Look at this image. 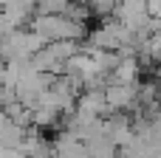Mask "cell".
I'll list each match as a JSON object with an SVG mask.
<instances>
[{
  "instance_id": "7a4b0ae2",
  "label": "cell",
  "mask_w": 161,
  "mask_h": 158,
  "mask_svg": "<svg viewBox=\"0 0 161 158\" xmlns=\"http://www.w3.org/2000/svg\"><path fill=\"white\" fill-rule=\"evenodd\" d=\"M82 48L76 40H59V42H45V48L40 54L31 57V65L37 71H45V74H54L59 76L65 71V65L71 62V57H76Z\"/></svg>"
},
{
  "instance_id": "5b68a950",
  "label": "cell",
  "mask_w": 161,
  "mask_h": 158,
  "mask_svg": "<svg viewBox=\"0 0 161 158\" xmlns=\"http://www.w3.org/2000/svg\"><path fill=\"white\" fill-rule=\"evenodd\" d=\"M23 139H25V127H20L6 110H0V147L20 150Z\"/></svg>"
},
{
  "instance_id": "8992f818",
  "label": "cell",
  "mask_w": 161,
  "mask_h": 158,
  "mask_svg": "<svg viewBox=\"0 0 161 158\" xmlns=\"http://www.w3.org/2000/svg\"><path fill=\"white\" fill-rule=\"evenodd\" d=\"M105 133H108V139H110L116 147H127V144L133 141V130H130V122H127L122 113H116V116H110V119L105 122Z\"/></svg>"
},
{
  "instance_id": "6da1fadb",
  "label": "cell",
  "mask_w": 161,
  "mask_h": 158,
  "mask_svg": "<svg viewBox=\"0 0 161 158\" xmlns=\"http://www.w3.org/2000/svg\"><path fill=\"white\" fill-rule=\"evenodd\" d=\"M31 31H37L45 42L79 40L85 34V23H76L68 14H34L31 17Z\"/></svg>"
},
{
  "instance_id": "3957f363",
  "label": "cell",
  "mask_w": 161,
  "mask_h": 158,
  "mask_svg": "<svg viewBox=\"0 0 161 158\" xmlns=\"http://www.w3.org/2000/svg\"><path fill=\"white\" fill-rule=\"evenodd\" d=\"M45 48V40L37 34V31H25V28H17L8 40H3V57L6 62L8 59H31L34 54H40Z\"/></svg>"
},
{
  "instance_id": "ba28073f",
  "label": "cell",
  "mask_w": 161,
  "mask_h": 158,
  "mask_svg": "<svg viewBox=\"0 0 161 158\" xmlns=\"http://www.w3.org/2000/svg\"><path fill=\"white\" fill-rule=\"evenodd\" d=\"M116 3H119V0H85V6H88L93 14H99V17H110V14L116 11Z\"/></svg>"
},
{
  "instance_id": "277c9868",
  "label": "cell",
  "mask_w": 161,
  "mask_h": 158,
  "mask_svg": "<svg viewBox=\"0 0 161 158\" xmlns=\"http://www.w3.org/2000/svg\"><path fill=\"white\" fill-rule=\"evenodd\" d=\"M105 99H108V110L113 113H127L133 107H139V82L133 85H105Z\"/></svg>"
},
{
  "instance_id": "52a82bcc",
  "label": "cell",
  "mask_w": 161,
  "mask_h": 158,
  "mask_svg": "<svg viewBox=\"0 0 161 158\" xmlns=\"http://www.w3.org/2000/svg\"><path fill=\"white\" fill-rule=\"evenodd\" d=\"M76 107L85 110V113H93V116H102L108 110V99H105V88H88L79 93L76 99Z\"/></svg>"
},
{
  "instance_id": "9c48e42d",
  "label": "cell",
  "mask_w": 161,
  "mask_h": 158,
  "mask_svg": "<svg viewBox=\"0 0 161 158\" xmlns=\"http://www.w3.org/2000/svg\"><path fill=\"white\" fill-rule=\"evenodd\" d=\"M17 28H20V25H17L11 17H8L6 11H0V42H3V40H8V37H11Z\"/></svg>"
}]
</instances>
